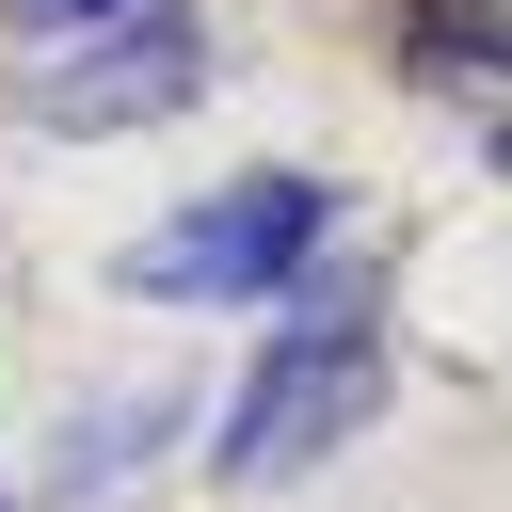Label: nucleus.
Returning a JSON list of instances; mask_svg holds the SVG:
<instances>
[{
	"instance_id": "1",
	"label": "nucleus",
	"mask_w": 512,
	"mask_h": 512,
	"mask_svg": "<svg viewBox=\"0 0 512 512\" xmlns=\"http://www.w3.org/2000/svg\"><path fill=\"white\" fill-rule=\"evenodd\" d=\"M368 400H384V320H368V304H304V320L256 336V368L224 384V416H208V480H288V464L352 448Z\"/></svg>"
},
{
	"instance_id": "2",
	"label": "nucleus",
	"mask_w": 512,
	"mask_h": 512,
	"mask_svg": "<svg viewBox=\"0 0 512 512\" xmlns=\"http://www.w3.org/2000/svg\"><path fill=\"white\" fill-rule=\"evenodd\" d=\"M320 224H336L320 176H224V192H192V208L128 256V288H144V304H256V288H288V272L320 256Z\"/></svg>"
},
{
	"instance_id": "3",
	"label": "nucleus",
	"mask_w": 512,
	"mask_h": 512,
	"mask_svg": "<svg viewBox=\"0 0 512 512\" xmlns=\"http://www.w3.org/2000/svg\"><path fill=\"white\" fill-rule=\"evenodd\" d=\"M208 80V48H192V16H128L112 48H80V64H48V128H160L176 96Z\"/></svg>"
},
{
	"instance_id": "4",
	"label": "nucleus",
	"mask_w": 512,
	"mask_h": 512,
	"mask_svg": "<svg viewBox=\"0 0 512 512\" xmlns=\"http://www.w3.org/2000/svg\"><path fill=\"white\" fill-rule=\"evenodd\" d=\"M416 48H432V64H480V80H496V64H512V0H416Z\"/></svg>"
},
{
	"instance_id": "5",
	"label": "nucleus",
	"mask_w": 512,
	"mask_h": 512,
	"mask_svg": "<svg viewBox=\"0 0 512 512\" xmlns=\"http://www.w3.org/2000/svg\"><path fill=\"white\" fill-rule=\"evenodd\" d=\"M144 448H160V416H144V400H128V416H80V432H64V480H96V464H144Z\"/></svg>"
},
{
	"instance_id": "6",
	"label": "nucleus",
	"mask_w": 512,
	"mask_h": 512,
	"mask_svg": "<svg viewBox=\"0 0 512 512\" xmlns=\"http://www.w3.org/2000/svg\"><path fill=\"white\" fill-rule=\"evenodd\" d=\"M32 32H128V16H160V0H16Z\"/></svg>"
},
{
	"instance_id": "7",
	"label": "nucleus",
	"mask_w": 512,
	"mask_h": 512,
	"mask_svg": "<svg viewBox=\"0 0 512 512\" xmlns=\"http://www.w3.org/2000/svg\"><path fill=\"white\" fill-rule=\"evenodd\" d=\"M496 160H512V128H496Z\"/></svg>"
}]
</instances>
